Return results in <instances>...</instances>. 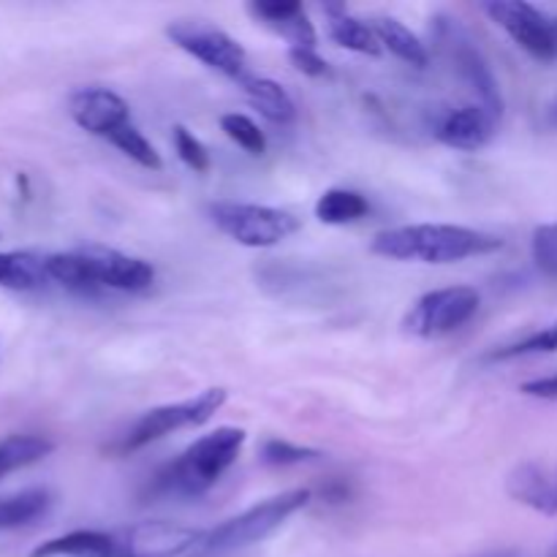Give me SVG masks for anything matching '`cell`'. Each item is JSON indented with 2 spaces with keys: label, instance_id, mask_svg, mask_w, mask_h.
<instances>
[{
  "label": "cell",
  "instance_id": "9a60e30c",
  "mask_svg": "<svg viewBox=\"0 0 557 557\" xmlns=\"http://www.w3.org/2000/svg\"><path fill=\"white\" fill-rule=\"evenodd\" d=\"M250 14L264 22L267 27L281 33L292 47L315 49L313 22L305 14L302 3H294V0H259V3H250Z\"/></svg>",
  "mask_w": 557,
  "mask_h": 557
},
{
  "label": "cell",
  "instance_id": "7a4b0ae2",
  "mask_svg": "<svg viewBox=\"0 0 557 557\" xmlns=\"http://www.w3.org/2000/svg\"><path fill=\"white\" fill-rule=\"evenodd\" d=\"M245 438L248 433L243 428H218L201 435L158 473L152 482V495H183V498L205 495L237 462Z\"/></svg>",
  "mask_w": 557,
  "mask_h": 557
},
{
  "label": "cell",
  "instance_id": "5bb4252c",
  "mask_svg": "<svg viewBox=\"0 0 557 557\" xmlns=\"http://www.w3.org/2000/svg\"><path fill=\"white\" fill-rule=\"evenodd\" d=\"M506 490L517 504L542 515H557V468H544L536 462L517 466L506 479Z\"/></svg>",
  "mask_w": 557,
  "mask_h": 557
},
{
  "label": "cell",
  "instance_id": "1f68e13d",
  "mask_svg": "<svg viewBox=\"0 0 557 557\" xmlns=\"http://www.w3.org/2000/svg\"><path fill=\"white\" fill-rule=\"evenodd\" d=\"M476 557H522V555L515 553V549H498V553H484V555H476Z\"/></svg>",
  "mask_w": 557,
  "mask_h": 557
},
{
  "label": "cell",
  "instance_id": "52a82bcc",
  "mask_svg": "<svg viewBox=\"0 0 557 557\" xmlns=\"http://www.w3.org/2000/svg\"><path fill=\"white\" fill-rule=\"evenodd\" d=\"M482 297L473 286H449L422 294L403 319V330L422 341L446 337L479 313Z\"/></svg>",
  "mask_w": 557,
  "mask_h": 557
},
{
  "label": "cell",
  "instance_id": "30bf717a",
  "mask_svg": "<svg viewBox=\"0 0 557 557\" xmlns=\"http://www.w3.org/2000/svg\"><path fill=\"white\" fill-rule=\"evenodd\" d=\"M484 14L539 60H557V16L522 0H490Z\"/></svg>",
  "mask_w": 557,
  "mask_h": 557
},
{
  "label": "cell",
  "instance_id": "cb8c5ba5",
  "mask_svg": "<svg viewBox=\"0 0 557 557\" xmlns=\"http://www.w3.org/2000/svg\"><path fill=\"white\" fill-rule=\"evenodd\" d=\"M221 131L234 141L237 147H243L248 156H264L267 152V136L248 114H223L221 117Z\"/></svg>",
  "mask_w": 557,
  "mask_h": 557
},
{
  "label": "cell",
  "instance_id": "4dcf8cb0",
  "mask_svg": "<svg viewBox=\"0 0 557 557\" xmlns=\"http://www.w3.org/2000/svg\"><path fill=\"white\" fill-rule=\"evenodd\" d=\"M547 123L553 125V128H557V96L549 101V107H547Z\"/></svg>",
  "mask_w": 557,
  "mask_h": 557
},
{
  "label": "cell",
  "instance_id": "603a6c76",
  "mask_svg": "<svg viewBox=\"0 0 557 557\" xmlns=\"http://www.w3.org/2000/svg\"><path fill=\"white\" fill-rule=\"evenodd\" d=\"M107 141L109 145L117 147L125 158H131L134 163H139L141 169H152V172H158V169L163 166V161H161V156H158L156 147L150 145V139H147V136L141 134L134 123H128V125H123V128L114 131Z\"/></svg>",
  "mask_w": 557,
  "mask_h": 557
},
{
  "label": "cell",
  "instance_id": "7402d4cb",
  "mask_svg": "<svg viewBox=\"0 0 557 557\" xmlns=\"http://www.w3.org/2000/svg\"><path fill=\"white\" fill-rule=\"evenodd\" d=\"M370 212L368 199L359 190L330 188L315 201V218L326 226H346V223L362 221Z\"/></svg>",
  "mask_w": 557,
  "mask_h": 557
},
{
  "label": "cell",
  "instance_id": "5b68a950",
  "mask_svg": "<svg viewBox=\"0 0 557 557\" xmlns=\"http://www.w3.org/2000/svg\"><path fill=\"white\" fill-rule=\"evenodd\" d=\"M210 221L245 248H272L302 228L297 215L277 207L245 205V201H215L210 205Z\"/></svg>",
  "mask_w": 557,
  "mask_h": 557
},
{
  "label": "cell",
  "instance_id": "9c48e42d",
  "mask_svg": "<svg viewBox=\"0 0 557 557\" xmlns=\"http://www.w3.org/2000/svg\"><path fill=\"white\" fill-rule=\"evenodd\" d=\"M166 36L174 47L188 52L207 69L243 82L248 76V52L243 44L234 41L226 30L201 20H180L166 27Z\"/></svg>",
  "mask_w": 557,
  "mask_h": 557
},
{
  "label": "cell",
  "instance_id": "d6a6232c",
  "mask_svg": "<svg viewBox=\"0 0 557 557\" xmlns=\"http://www.w3.org/2000/svg\"><path fill=\"white\" fill-rule=\"evenodd\" d=\"M549 557H557V544L553 547V553H549Z\"/></svg>",
  "mask_w": 557,
  "mask_h": 557
},
{
  "label": "cell",
  "instance_id": "4316f807",
  "mask_svg": "<svg viewBox=\"0 0 557 557\" xmlns=\"http://www.w3.org/2000/svg\"><path fill=\"white\" fill-rule=\"evenodd\" d=\"M174 150H177L180 161H183L188 169H194V172H201V174L210 172L212 166L210 152H207V147L201 145V141L185 128V125H174Z\"/></svg>",
  "mask_w": 557,
  "mask_h": 557
},
{
  "label": "cell",
  "instance_id": "8fae6325",
  "mask_svg": "<svg viewBox=\"0 0 557 557\" xmlns=\"http://www.w3.org/2000/svg\"><path fill=\"white\" fill-rule=\"evenodd\" d=\"M500 117L479 103H466L457 109H444L433 123V136L451 150L476 152L487 147L498 134Z\"/></svg>",
  "mask_w": 557,
  "mask_h": 557
},
{
  "label": "cell",
  "instance_id": "e0dca14e",
  "mask_svg": "<svg viewBox=\"0 0 557 557\" xmlns=\"http://www.w3.org/2000/svg\"><path fill=\"white\" fill-rule=\"evenodd\" d=\"M245 98L250 101V107L259 109V114L264 120L275 125H288L297 120V103L288 96V90L283 85H277L275 79H267V76H253L248 74L243 82Z\"/></svg>",
  "mask_w": 557,
  "mask_h": 557
},
{
  "label": "cell",
  "instance_id": "484cf974",
  "mask_svg": "<svg viewBox=\"0 0 557 557\" xmlns=\"http://www.w3.org/2000/svg\"><path fill=\"white\" fill-rule=\"evenodd\" d=\"M261 462L270 468H286V466H299V462H308V460H319L321 451L308 449V446H297V444H288L283 438H267L261 444Z\"/></svg>",
  "mask_w": 557,
  "mask_h": 557
},
{
  "label": "cell",
  "instance_id": "ba28073f",
  "mask_svg": "<svg viewBox=\"0 0 557 557\" xmlns=\"http://www.w3.org/2000/svg\"><path fill=\"white\" fill-rule=\"evenodd\" d=\"M207 531L169 520H147L109 531L107 557H190Z\"/></svg>",
  "mask_w": 557,
  "mask_h": 557
},
{
  "label": "cell",
  "instance_id": "ffe728a7",
  "mask_svg": "<svg viewBox=\"0 0 557 557\" xmlns=\"http://www.w3.org/2000/svg\"><path fill=\"white\" fill-rule=\"evenodd\" d=\"M52 509V493L41 487L22 490V493L0 498V531H20L33 525Z\"/></svg>",
  "mask_w": 557,
  "mask_h": 557
},
{
  "label": "cell",
  "instance_id": "7c38bea8",
  "mask_svg": "<svg viewBox=\"0 0 557 557\" xmlns=\"http://www.w3.org/2000/svg\"><path fill=\"white\" fill-rule=\"evenodd\" d=\"M87 264H90L92 292H128L139 294L156 283V267L139 256L120 253L109 248H85Z\"/></svg>",
  "mask_w": 557,
  "mask_h": 557
},
{
  "label": "cell",
  "instance_id": "6da1fadb",
  "mask_svg": "<svg viewBox=\"0 0 557 557\" xmlns=\"http://www.w3.org/2000/svg\"><path fill=\"white\" fill-rule=\"evenodd\" d=\"M504 248L495 234L451 223H413L375 234L370 250L381 259L422 261V264H457L473 256H490Z\"/></svg>",
  "mask_w": 557,
  "mask_h": 557
},
{
  "label": "cell",
  "instance_id": "44dd1931",
  "mask_svg": "<svg viewBox=\"0 0 557 557\" xmlns=\"http://www.w3.org/2000/svg\"><path fill=\"white\" fill-rule=\"evenodd\" d=\"M54 451V444L47 435H33V433H16L5 435L0 441V479H5L9 473L22 471V468H30L36 462H41L44 457H49Z\"/></svg>",
  "mask_w": 557,
  "mask_h": 557
},
{
  "label": "cell",
  "instance_id": "8992f818",
  "mask_svg": "<svg viewBox=\"0 0 557 557\" xmlns=\"http://www.w3.org/2000/svg\"><path fill=\"white\" fill-rule=\"evenodd\" d=\"M226 389H223V386H212V389L199 392V395L188 397V400L152 408V411L141 413V417L136 419V424L128 430V435L123 438V446H120V449H145V446L156 444V441L166 438V435L177 433V430L207 424L223 406H226Z\"/></svg>",
  "mask_w": 557,
  "mask_h": 557
},
{
  "label": "cell",
  "instance_id": "f546056e",
  "mask_svg": "<svg viewBox=\"0 0 557 557\" xmlns=\"http://www.w3.org/2000/svg\"><path fill=\"white\" fill-rule=\"evenodd\" d=\"M520 392H522V395H528V397H539V400L557 403V375L525 381V384L520 386Z\"/></svg>",
  "mask_w": 557,
  "mask_h": 557
},
{
  "label": "cell",
  "instance_id": "f1b7e54d",
  "mask_svg": "<svg viewBox=\"0 0 557 557\" xmlns=\"http://www.w3.org/2000/svg\"><path fill=\"white\" fill-rule=\"evenodd\" d=\"M288 60H292L294 69L308 76L330 74V65H326V60L313 47H288Z\"/></svg>",
  "mask_w": 557,
  "mask_h": 557
},
{
  "label": "cell",
  "instance_id": "4fadbf2b",
  "mask_svg": "<svg viewBox=\"0 0 557 557\" xmlns=\"http://www.w3.org/2000/svg\"><path fill=\"white\" fill-rule=\"evenodd\" d=\"M69 114L90 136L109 139L117 128L131 123V107L109 87H79L69 96Z\"/></svg>",
  "mask_w": 557,
  "mask_h": 557
},
{
  "label": "cell",
  "instance_id": "3957f363",
  "mask_svg": "<svg viewBox=\"0 0 557 557\" xmlns=\"http://www.w3.org/2000/svg\"><path fill=\"white\" fill-rule=\"evenodd\" d=\"M310 498H313V493H310L308 487H299L275 495V498L261 500V504L250 506L243 515L232 517V520L221 522L218 528L207 531L201 544L190 557L228 555L237 553V549L250 547V544L264 542V539H270L288 517H294L299 509H305V506L310 504Z\"/></svg>",
  "mask_w": 557,
  "mask_h": 557
},
{
  "label": "cell",
  "instance_id": "ac0fdd59",
  "mask_svg": "<svg viewBox=\"0 0 557 557\" xmlns=\"http://www.w3.org/2000/svg\"><path fill=\"white\" fill-rule=\"evenodd\" d=\"M47 283V256L30 253V250H5V253H0V288L36 292Z\"/></svg>",
  "mask_w": 557,
  "mask_h": 557
},
{
  "label": "cell",
  "instance_id": "d4e9b609",
  "mask_svg": "<svg viewBox=\"0 0 557 557\" xmlns=\"http://www.w3.org/2000/svg\"><path fill=\"white\" fill-rule=\"evenodd\" d=\"M555 351H557V321L555 324L544 326V330L533 332V335L522 337L520 343H511V346L498 348V351L490 354V359L504 362V359L533 357V354H555Z\"/></svg>",
  "mask_w": 557,
  "mask_h": 557
},
{
  "label": "cell",
  "instance_id": "d6986e66",
  "mask_svg": "<svg viewBox=\"0 0 557 557\" xmlns=\"http://www.w3.org/2000/svg\"><path fill=\"white\" fill-rule=\"evenodd\" d=\"M373 30L379 36L381 47L389 49L403 63L413 65V69H428L430 49L428 44H422V38L417 33H411V27H406L395 16H375Z\"/></svg>",
  "mask_w": 557,
  "mask_h": 557
},
{
  "label": "cell",
  "instance_id": "83f0119b",
  "mask_svg": "<svg viewBox=\"0 0 557 557\" xmlns=\"http://www.w3.org/2000/svg\"><path fill=\"white\" fill-rule=\"evenodd\" d=\"M531 250L539 270H542L544 275L557 277V223H547V226H539L536 232H533Z\"/></svg>",
  "mask_w": 557,
  "mask_h": 557
},
{
  "label": "cell",
  "instance_id": "2e32d148",
  "mask_svg": "<svg viewBox=\"0 0 557 557\" xmlns=\"http://www.w3.org/2000/svg\"><path fill=\"white\" fill-rule=\"evenodd\" d=\"M324 11H326V33H330V38L337 44V47L357 54H370V58H379V54L384 52L373 25H368V22L348 14L346 5L330 3L324 5Z\"/></svg>",
  "mask_w": 557,
  "mask_h": 557
},
{
  "label": "cell",
  "instance_id": "277c9868",
  "mask_svg": "<svg viewBox=\"0 0 557 557\" xmlns=\"http://www.w3.org/2000/svg\"><path fill=\"white\" fill-rule=\"evenodd\" d=\"M435 47H438L441 60L449 65L455 79L476 98L479 107L490 109L493 114H504V96H500V85L495 79L493 69H490L487 58L482 49L476 47L471 33L451 16H438L433 27Z\"/></svg>",
  "mask_w": 557,
  "mask_h": 557
}]
</instances>
